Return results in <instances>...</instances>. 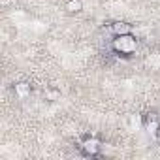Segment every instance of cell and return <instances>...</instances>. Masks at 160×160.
Segmentation results:
<instances>
[{"label":"cell","mask_w":160,"mask_h":160,"mask_svg":"<svg viewBox=\"0 0 160 160\" xmlns=\"http://www.w3.org/2000/svg\"><path fill=\"white\" fill-rule=\"evenodd\" d=\"M138 47H139V40H138L132 32H130V34H122V36H115V38H111V42H109L111 53L117 55V57H122V58L134 57L136 51H138Z\"/></svg>","instance_id":"1"},{"label":"cell","mask_w":160,"mask_h":160,"mask_svg":"<svg viewBox=\"0 0 160 160\" xmlns=\"http://www.w3.org/2000/svg\"><path fill=\"white\" fill-rule=\"evenodd\" d=\"M102 139L96 138V136H85L81 141H79V151H81L83 156H89V158H94L102 152Z\"/></svg>","instance_id":"2"},{"label":"cell","mask_w":160,"mask_h":160,"mask_svg":"<svg viewBox=\"0 0 160 160\" xmlns=\"http://www.w3.org/2000/svg\"><path fill=\"white\" fill-rule=\"evenodd\" d=\"M141 124L147 132H151L152 136H158V130H160V115L151 109V111H145L141 115Z\"/></svg>","instance_id":"3"},{"label":"cell","mask_w":160,"mask_h":160,"mask_svg":"<svg viewBox=\"0 0 160 160\" xmlns=\"http://www.w3.org/2000/svg\"><path fill=\"white\" fill-rule=\"evenodd\" d=\"M108 32L111 34V38L115 36H122V34H130L132 32V25L126 21H113L108 25Z\"/></svg>","instance_id":"4"},{"label":"cell","mask_w":160,"mask_h":160,"mask_svg":"<svg viewBox=\"0 0 160 160\" xmlns=\"http://www.w3.org/2000/svg\"><path fill=\"white\" fill-rule=\"evenodd\" d=\"M12 89H13V94L19 100H25V98H28L32 94V85L28 81H17V83H13Z\"/></svg>","instance_id":"5"},{"label":"cell","mask_w":160,"mask_h":160,"mask_svg":"<svg viewBox=\"0 0 160 160\" xmlns=\"http://www.w3.org/2000/svg\"><path fill=\"white\" fill-rule=\"evenodd\" d=\"M64 8H66L68 13H79L83 10V2H81V0H68Z\"/></svg>","instance_id":"6"},{"label":"cell","mask_w":160,"mask_h":160,"mask_svg":"<svg viewBox=\"0 0 160 160\" xmlns=\"http://www.w3.org/2000/svg\"><path fill=\"white\" fill-rule=\"evenodd\" d=\"M58 96H60V92H58L57 89H53V87L45 89V100H49V102H55V100H58Z\"/></svg>","instance_id":"7"},{"label":"cell","mask_w":160,"mask_h":160,"mask_svg":"<svg viewBox=\"0 0 160 160\" xmlns=\"http://www.w3.org/2000/svg\"><path fill=\"white\" fill-rule=\"evenodd\" d=\"M158 138H160V130H158Z\"/></svg>","instance_id":"8"}]
</instances>
